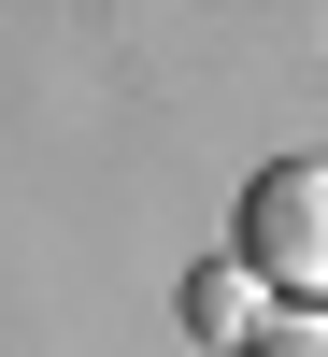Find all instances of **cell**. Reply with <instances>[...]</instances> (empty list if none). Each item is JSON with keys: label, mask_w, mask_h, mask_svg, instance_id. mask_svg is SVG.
I'll return each mask as SVG.
<instances>
[{"label": "cell", "mask_w": 328, "mask_h": 357, "mask_svg": "<svg viewBox=\"0 0 328 357\" xmlns=\"http://www.w3.org/2000/svg\"><path fill=\"white\" fill-rule=\"evenodd\" d=\"M228 272H243L257 301H300V314H328V158H272V172L243 186Z\"/></svg>", "instance_id": "obj_1"}, {"label": "cell", "mask_w": 328, "mask_h": 357, "mask_svg": "<svg viewBox=\"0 0 328 357\" xmlns=\"http://www.w3.org/2000/svg\"><path fill=\"white\" fill-rule=\"evenodd\" d=\"M186 329L214 343V357H243L257 329H272V301H257V286L228 272V257H200V272H186Z\"/></svg>", "instance_id": "obj_2"}, {"label": "cell", "mask_w": 328, "mask_h": 357, "mask_svg": "<svg viewBox=\"0 0 328 357\" xmlns=\"http://www.w3.org/2000/svg\"><path fill=\"white\" fill-rule=\"evenodd\" d=\"M243 357H328V314H272V329H257Z\"/></svg>", "instance_id": "obj_3"}]
</instances>
